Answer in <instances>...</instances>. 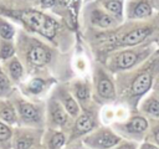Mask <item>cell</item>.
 Listing matches in <instances>:
<instances>
[{"label":"cell","mask_w":159,"mask_h":149,"mask_svg":"<svg viewBox=\"0 0 159 149\" xmlns=\"http://www.w3.org/2000/svg\"><path fill=\"white\" fill-rule=\"evenodd\" d=\"M21 21L31 30L41 34L47 38H52L56 34V22L46 15L37 11H24L20 15Z\"/></svg>","instance_id":"cell-1"},{"label":"cell","mask_w":159,"mask_h":149,"mask_svg":"<svg viewBox=\"0 0 159 149\" xmlns=\"http://www.w3.org/2000/svg\"><path fill=\"white\" fill-rule=\"evenodd\" d=\"M120 138L117 137L114 133H112L108 129H101L97 133L91 134L86 138V143L96 149H108L119 143Z\"/></svg>","instance_id":"cell-2"},{"label":"cell","mask_w":159,"mask_h":149,"mask_svg":"<svg viewBox=\"0 0 159 149\" xmlns=\"http://www.w3.org/2000/svg\"><path fill=\"white\" fill-rule=\"evenodd\" d=\"M150 34H152V29L149 26L137 27V29L129 31L128 34H125L122 37V40H120L119 43L122 46H134V45L142 42L143 40H145Z\"/></svg>","instance_id":"cell-3"},{"label":"cell","mask_w":159,"mask_h":149,"mask_svg":"<svg viewBox=\"0 0 159 149\" xmlns=\"http://www.w3.org/2000/svg\"><path fill=\"white\" fill-rule=\"evenodd\" d=\"M150 84H152V73L150 72H143V73L138 74L132 83V88H130L132 94L137 96V97L144 94L150 88Z\"/></svg>","instance_id":"cell-4"},{"label":"cell","mask_w":159,"mask_h":149,"mask_svg":"<svg viewBox=\"0 0 159 149\" xmlns=\"http://www.w3.org/2000/svg\"><path fill=\"white\" fill-rule=\"evenodd\" d=\"M17 111H19L21 118L27 123H37L40 120L39 109L32 103L21 101L17 103Z\"/></svg>","instance_id":"cell-5"},{"label":"cell","mask_w":159,"mask_h":149,"mask_svg":"<svg viewBox=\"0 0 159 149\" xmlns=\"http://www.w3.org/2000/svg\"><path fill=\"white\" fill-rule=\"evenodd\" d=\"M29 61L34 65V66H43L48 62L50 60V55L46 51L45 47L40 46V45H35L30 48L29 51Z\"/></svg>","instance_id":"cell-6"},{"label":"cell","mask_w":159,"mask_h":149,"mask_svg":"<svg viewBox=\"0 0 159 149\" xmlns=\"http://www.w3.org/2000/svg\"><path fill=\"white\" fill-rule=\"evenodd\" d=\"M94 125L96 124H94L93 115L89 114V113H83L76 120V124H75V134L76 135L86 134V133L91 132L94 128Z\"/></svg>","instance_id":"cell-7"},{"label":"cell","mask_w":159,"mask_h":149,"mask_svg":"<svg viewBox=\"0 0 159 149\" xmlns=\"http://www.w3.org/2000/svg\"><path fill=\"white\" fill-rule=\"evenodd\" d=\"M138 61V53L134 52V51H125V52H122L119 53L114 62H116V66L118 68H122V70H125V68H130L132 66L135 65V62Z\"/></svg>","instance_id":"cell-8"},{"label":"cell","mask_w":159,"mask_h":149,"mask_svg":"<svg viewBox=\"0 0 159 149\" xmlns=\"http://www.w3.org/2000/svg\"><path fill=\"white\" fill-rule=\"evenodd\" d=\"M97 92H98V94L101 97H103L106 99H112L116 96V92H114V87H113L112 81L108 77H106L104 74H102V77L98 81Z\"/></svg>","instance_id":"cell-9"},{"label":"cell","mask_w":159,"mask_h":149,"mask_svg":"<svg viewBox=\"0 0 159 149\" xmlns=\"http://www.w3.org/2000/svg\"><path fill=\"white\" fill-rule=\"evenodd\" d=\"M50 114L55 124L57 125H65L67 123V112L66 109L60 106L57 102H51L50 104Z\"/></svg>","instance_id":"cell-10"},{"label":"cell","mask_w":159,"mask_h":149,"mask_svg":"<svg viewBox=\"0 0 159 149\" xmlns=\"http://www.w3.org/2000/svg\"><path fill=\"white\" fill-rule=\"evenodd\" d=\"M91 21H92L93 25L99 26V27H109V26H113L114 22H116L114 19L111 15H108V14L101 11V10H96V11L92 12Z\"/></svg>","instance_id":"cell-11"},{"label":"cell","mask_w":159,"mask_h":149,"mask_svg":"<svg viewBox=\"0 0 159 149\" xmlns=\"http://www.w3.org/2000/svg\"><path fill=\"white\" fill-rule=\"evenodd\" d=\"M130 14H132L130 16H133V17L143 19V17H147V16H149L152 14V7H150L148 1L142 0V1H138V2L134 4Z\"/></svg>","instance_id":"cell-12"},{"label":"cell","mask_w":159,"mask_h":149,"mask_svg":"<svg viewBox=\"0 0 159 149\" xmlns=\"http://www.w3.org/2000/svg\"><path fill=\"white\" fill-rule=\"evenodd\" d=\"M125 128L130 133H143L148 128V122L143 117H134L127 123Z\"/></svg>","instance_id":"cell-13"},{"label":"cell","mask_w":159,"mask_h":149,"mask_svg":"<svg viewBox=\"0 0 159 149\" xmlns=\"http://www.w3.org/2000/svg\"><path fill=\"white\" fill-rule=\"evenodd\" d=\"M0 117L6 123L10 124L16 123V112L10 103L0 102Z\"/></svg>","instance_id":"cell-14"},{"label":"cell","mask_w":159,"mask_h":149,"mask_svg":"<svg viewBox=\"0 0 159 149\" xmlns=\"http://www.w3.org/2000/svg\"><path fill=\"white\" fill-rule=\"evenodd\" d=\"M35 138L29 133H19L15 138V148L16 149H31L34 147Z\"/></svg>","instance_id":"cell-15"},{"label":"cell","mask_w":159,"mask_h":149,"mask_svg":"<svg viewBox=\"0 0 159 149\" xmlns=\"http://www.w3.org/2000/svg\"><path fill=\"white\" fill-rule=\"evenodd\" d=\"M62 104H63V108L66 109V112L72 115V117H76L78 115V106H77V102L75 101V98L72 96H70L68 93H63L62 94Z\"/></svg>","instance_id":"cell-16"},{"label":"cell","mask_w":159,"mask_h":149,"mask_svg":"<svg viewBox=\"0 0 159 149\" xmlns=\"http://www.w3.org/2000/svg\"><path fill=\"white\" fill-rule=\"evenodd\" d=\"M14 34H15L14 26H12L10 22H7V21L0 19V37H1L2 40L10 41V40L12 38Z\"/></svg>","instance_id":"cell-17"},{"label":"cell","mask_w":159,"mask_h":149,"mask_svg":"<svg viewBox=\"0 0 159 149\" xmlns=\"http://www.w3.org/2000/svg\"><path fill=\"white\" fill-rule=\"evenodd\" d=\"M143 109L148 114H150V115L159 117V99L153 98V97L149 98V99H147V102L143 106Z\"/></svg>","instance_id":"cell-18"},{"label":"cell","mask_w":159,"mask_h":149,"mask_svg":"<svg viewBox=\"0 0 159 149\" xmlns=\"http://www.w3.org/2000/svg\"><path fill=\"white\" fill-rule=\"evenodd\" d=\"M73 93H75V96H76L80 101H86V99H88V97H89V89H88L87 84H86V83H82V82H78V83L75 84V87H73Z\"/></svg>","instance_id":"cell-19"},{"label":"cell","mask_w":159,"mask_h":149,"mask_svg":"<svg viewBox=\"0 0 159 149\" xmlns=\"http://www.w3.org/2000/svg\"><path fill=\"white\" fill-rule=\"evenodd\" d=\"M9 72H10V76H11L12 79H19L21 77V74H22V66H21V63L16 58L11 60V62L9 63Z\"/></svg>","instance_id":"cell-20"},{"label":"cell","mask_w":159,"mask_h":149,"mask_svg":"<svg viewBox=\"0 0 159 149\" xmlns=\"http://www.w3.org/2000/svg\"><path fill=\"white\" fill-rule=\"evenodd\" d=\"M14 55V46L7 40H4L0 42V58L6 60L10 58Z\"/></svg>","instance_id":"cell-21"},{"label":"cell","mask_w":159,"mask_h":149,"mask_svg":"<svg viewBox=\"0 0 159 149\" xmlns=\"http://www.w3.org/2000/svg\"><path fill=\"white\" fill-rule=\"evenodd\" d=\"M63 144H65V135L62 133H60V132H56V133L52 134L48 147L51 149H60Z\"/></svg>","instance_id":"cell-22"},{"label":"cell","mask_w":159,"mask_h":149,"mask_svg":"<svg viewBox=\"0 0 159 149\" xmlns=\"http://www.w3.org/2000/svg\"><path fill=\"white\" fill-rule=\"evenodd\" d=\"M106 7H107V10L108 11H111L112 14H114L116 16H122V4H120V1H118V0H111V1H108L107 4H106Z\"/></svg>","instance_id":"cell-23"},{"label":"cell","mask_w":159,"mask_h":149,"mask_svg":"<svg viewBox=\"0 0 159 149\" xmlns=\"http://www.w3.org/2000/svg\"><path fill=\"white\" fill-rule=\"evenodd\" d=\"M45 87V82L40 78H34L32 81H30L29 83V89L32 93H40Z\"/></svg>","instance_id":"cell-24"},{"label":"cell","mask_w":159,"mask_h":149,"mask_svg":"<svg viewBox=\"0 0 159 149\" xmlns=\"http://www.w3.org/2000/svg\"><path fill=\"white\" fill-rule=\"evenodd\" d=\"M10 137H11V130H10V128H9L6 124H4L2 122H0V142H5V140H7Z\"/></svg>","instance_id":"cell-25"},{"label":"cell","mask_w":159,"mask_h":149,"mask_svg":"<svg viewBox=\"0 0 159 149\" xmlns=\"http://www.w3.org/2000/svg\"><path fill=\"white\" fill-rule=\"evenodd\" d=\"M10 89V82L7 77L0 71V93H6Z\"/></svg>","instance_id":"cell-26"},{"label":"cell","mask_w":159,"mask_h":149,"mask_svg":"<svg viewBox=\"0 0 159 149\" xmlns=\"http://www.w3.org/2000/svg\"><path fill=\"white\" fill-rule=\"evenodd\" d=\"M117 149H135V145L132 143H125V144H122L120 147H118Z\"/></svg>","instance_id":"cell-27"},{"label":"cell","mask_w":159,"mask_h":149,"mask_svg":"<svg viewBox=\"0 0 159 149\" xmlns=\"http://www.w3.org/2000/svg\"><path fill=\"white\" fill-rule=\"evenodd\" d=\"M140 149H159V148L155 147V145H153V144H150V143H144L140 147Z\"/></svg>","instance_id":"cell-28"},{"label":"cell","mask_w":159,"mask_h":149,"mask_svg":"<svg viewBox=\"0 0 159 149\" xmlns=\"http://www.w3.org/2000/svg\"><path fill=\"white\" fill-rule=\"evenodd\" d=\"M55 2V0H42V4L45 6H48V5H52Z\"/></svg>","instance_id":"cell-29"},{"label":"cell","mask_w":159,"mask_h":149,"mask_svg":"<svg viewBox=\"0 0 159 149\" xmlns=\"http://www.w3.org/2000/svg\"><path fill=\"white\" fill-rule=\"evenodd\" d=\"M154 138H155V142H157V144H159V128L154 132Z\"/></svg>","instance_id":"cell-30"}]
</instances>
